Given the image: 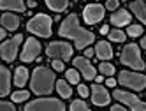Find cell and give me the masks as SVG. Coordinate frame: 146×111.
Returning a JSON list of instances; mask_svg holds the SVG:
<instances>
[{"instance_id":"cell-1","label":"cell","mask_w":146,"mask_h":111,"mask_svg":"<svg viewBox=\"0 0 146 111\" xmlns=\"http://www.w3.org/2000/svg\"><path fill=\"white\" fill-rule=\"evenodd\" d=\"M60 35L74 39L78 49H85L88 44H92L93 41H95V35H93L92 32H88V30H85L79 25L76 14H69L64 19V23L60 25Z\"/></svg>"},{"instance_id":"cell-2","label":"cell","mask_w":146,"mask_h":111,"mask_svg":"<svg viewBox=\"0 0 146 111\" xmlns=\"http://www.w3.org/2000/svg\"><path fill=\"white\" fill-rule=\"evenodd\" d=\"M55 85V74L53 70H49L46 67H37L32 74V90L37 95H46L51 94Z\"/></svg>"},{"instance_id":"cell-3","label":"cell","mask_w":146,"mask_h":111,"mask_svg":"<svg viewBox=\"0 0 146 111\" xmlns=\"http://www.w3.org/2000/svg\"><path fill=\"white\" fill-rule=\"evenodd\" d=\"M120 60H121L123 65H129L132 69H137V70L144 69V62H143V58H141L137 44H127V46H125L123 51H121Z\"/></svg>"},{"instance_id":"cell-4","label":"cell","mask_w":146,"mask_h":111,"mask_svg":"<svg viewBox=\"0 0 146 111\" xmlns=\"http://www.w3.org/2000/svg\"><path fill=\"white\" fill-rule=\"evenodd\" d=\"M27 28L32 34H37L40 37H49L51 35V18L46 14H37L27 23Z\"/></svg>"},{"instance_id":"cell-5","label":"cell","mask_w":146,"mask_h":111,"mask_svg":"<svg viewBox=\"0 0 146 111\" xmlns=\"http://www.w3.org/2000/svg\"><path fill=\"white\" fill-rule=\"evenodd\" d=\"M25 111H65V106L58 99H37L28 102Z\"/></svg>"},{"instance_id":"cell-6","label":"cell","mask_w":146,"mask_h":111,"mask_svg":"<svg viewBox=\"0 0 146 111\" xmlns=\"http://www.w3.org/2000/svg\"><path fill=\"white\" fill-rule=\"evenodd\" d=\"M118 79H120V85L129 86L132 90H137V92L146 86V76L144 74H135V72H129V70H121Z\"/></svg>"},{"instance_id":"cell-7","label":"cell","mask_w":146,"mask_h":111,"mask_svg":"<svg viewBox=\"0 0 146 111\" xmlns=\"http://www.w3.org/2000/svg\"><path fill=\"white\" fill-rule=\"evenodd\" d=\"M113 97L118 99L120 102L127 104L132 111H146V102L139 100L135 95H132V94H129V92H123V90H114V92H113Z\"/></svg>"},{"instance_id":"cell-8","label":"cell","mask_w":146,"mask_h":111,"mask_svg":"<svg viewBox=\"0 0 146 111\" xmlns=\"http://www.w3.org/2000/svg\"><path fill=\"white\" fill-rule=\"evenodd\" d=\"M21 41H23V35L18 34V35H14L13 39H9V41H5L0 46V53H2V58L5 62H13L16 58V53H18V48H19V43Z\"/></svg>"},{"instance_id":"cell-9","label":"cell","mask_w":146,"mask_h":111,"mask_svg":"<svg viewBox=\"0 0 146 111\" xmlns=\"http://www.w3.org/2000/svg\"><path fill=\"white\" fill-rule=\"evenodd\" d=\"M46 53L53 58H58V60H70L72 48L67 43H51L46 49Z\"/></svg>"},{"instance_id":"cell-10","label":"cell","mask_w":146,"mask_h":111,"mask_svg":"<svg viewBox=\"0 0 146 111\" xmlns=\"http://www.w3.org/2000/svg\"><path fill=\"white\" fill-rule=\"evenodd\" d=\"M39 53H40L39 41H35V39L30 37L28 41L25 43V48H23V51H21V60H23V62H34Z\"/></svg>"},{"instance_id":"cell-11","label":"cell","mask_w":146,"mask_h":111,"mask_svg":"<svg viewBox=\"0 0 146 111\" xmlns=\"http://www.w3.org/2000/svg\"><path fill=\"white\" fill-rule=\"evenodd\" d=\"M85 21L88 25H93V23H99L100 19L104 18V7L99 5V4H90L85 7Z\"/></svg>"},{"instance_id":"cell-12","label":"cell","mask_w":146,"mask_h":111,"mask_svg":"<svg viewBox=\"0 0 146 111\" xmlns=\"http://www.w3.org/2000/svg\"><path fill=\"white\" fill-rule=\"evenodd\" d=\"M74 65H76L78 70H81L83 76H85L86 79H95V78H97V76H95V67L88 62V58H85V56L74 58Z\"/></svg>"},{"instance_id":"cell-13","label":"cell","mask_w":146,"mask_h":111,"mask_svg":"<svg viewBox=\"0 0 146 111\" xmlns=\"http://www.w3.org/2000/svg\"><path fill=\"white\" fill-rule=\"evenodd\" d=\"M92 100H93V104H97V106H106L109 102V94H108V90L104 88L102 85H93L92 86Z\"/></svg>"},{"instance_id":"cell-14","label":"cell","mask_w":146,"mask_h":111,"mask_svg":"<svg viewBox=\"0 0 146 111\" xmlns=\"http://www.w3.org/2000/svg\"><path fill=\"white\" fill-rule=\"evenodd\" d=\"M0 95H7L9 94V88H11V72H9L7 67L0 69Z\"/></svg>"},{"instance_id":"cell-15","label":"cell","mask_w":146,"mask_h":111,"mask_svg":"<svg viewBox=\"0 0 146 111\" xmlns=\"http://www.w3.org/2000/svg\"><path fill=\"white\" fill-rule=\"evenodd\" d=\"M111 23L116 25V27H123V25L130 23V14H129V11H127V9H120V11H116V13L111 16Z\"/></svg>"},{"instance_id":"cell-16","label":"cell","mask_w":146,"mask_h":111,"mask_svg":"<svg viewBox=\"0 0 146 111\" xmlns=\"http://www.w3.org/2000/svg\"><path fill=\"white\" fill-rule=\"evenodd\" d=\"M95 55H97V58H100V60H109V58L113 56V49H111L109 43L100 41V43L97 44V48H95Z\"/></svg>"},{"instance_id":"cell-17","label":"cell","mask_w":146,"mask_h":111,"mask_svg":"<svg viewBox=\"0 0 146 111\" xmlns=\"http://www.w3.org/2000/svg\"><path fill=\"white\" fill-rule=\"evenodd\" d=\"M0 7L2 9H11V11H18V13L25 11L23 0H2V2H0Z\"/></svg>"},{"instance_id":"cell-18","label":"cell","mask_w":146,"mask_h":111,"mask_svg":"<svg viewBox=\"0 0 146 111\" xmlns=\"http://www.w3.org/2000/svg\"><path fill=\"white\" fill-rule=\"evenodd\" d=\"M130 9H132V13L146 25V5H144V2H132Z\"/></svg>"},{"instance_id":"cell-19","label":"cell","mask_w":146,"mask_h":111,"mask_svg":"<svg viewBox=\"0 0 146 111\" xmlns=\"http://www.w3.org/2000/svg\"><path fill=\"white\" fill-rule=\"evenodd\" d=\"M2 25H4V28H7V30H16V28L19 27V19H18V16H14V14H4V16H2Z\"/></svg>"},{"instance_id":"cell-20","label":"cell","mask_w":146,"mask_h":111,"mask_svg":"<svg viewBox=\"0 0 146 111\" xmlns=\"http://www.w3.org/2000/svg\"><path fill=\"white\" fill-rule=\"evenodd\" d=\"M27 79H28V70L25 67H18L16 69V74H14V83L18 86H23L27 83Z\"/></svg>"},{"instance_id":"cell-21","label":"cell","mask_w":146,"mask_h":111,"mask_svg":"<svg viewBox=\"0 0 146 111\" xmlns=\"http://www.w3.org/2000/svg\"><path fill=\"white\" fill-rule=\"evenodd\" d=\"M56 90L58 94L64 97V99H69L72 95V90H70V85H67V81H64V79H60V81H56Z\"/></svg>"},{"instance_id":"cell-22","label":"cell","mask_w":146,"mask_h":111,"mask_svg":"<svg viewBox=\"0 0 146 111\" xmlns=\"http://www.w3.org/2000/svg\"><path fill=\"white\" fill-rule=\"evenodd\" d=\"M46 4H48L49 9H53V11L60 13V11H64V9L67 7L69 0H46Z\"/></svg>"},{"instance_id":"cell-23","label":"cell","mask_w":146,"mask_h":111,"mask_svg":"<svg viewBox=\"0 0 146 111\" xmlns=\"http://www.w3.org/2000/svg\"><path fill=\"white\" fill-rule=\"evenodd\" d=\"M109 39L113 43H123L125 41V34L121 30H113V32H109Z\"/></svg>"},{"instance_id":"cell-24","label":"cell","mask_w":146,"mask_h":111,"mask_svg":"<svg viewBox=\"0 0 146 111\" xmlns=\"http://www.w3.org/2000/svg\"><path fill=\"white\" fill-rule=\"evenodd\" d=\"M99 70H100L102 74H106V76H113L114 74V67L111 64H108V62H102L100 67H99Z\"/></svg>"},{"instance_id":"cell-25","label":"cell","mask_w":146,"mask_h":111,"mask_svg":"<svg viewBox=\"0 0 146 111\" xmlns=\"http://www.w3.org/2000/svg\"><path fill=\"white\" fill-rule=\"evenodd\" d=\"M70 111H90V108L83 102V100H74L70 104Z\"/></svg>"},{"instance_id":"cell-26","label":"cell","mask_w":146,"mask_h":111,"mask_svg":"<svg viewBox=\"0 0 146 111\" xmlns=\"http://www.w3.org/2000/svg\"><path fill=\"white\" fill-rule=\"evenodd\" d=\"M25 99H28V92H25V90H19V92L13 94V100H14V102H23Z\"/></svg>"},{"instance_id":"cell-27","label":"cell","mask_w":146,"mask_h":111,"mask_svg":"<svg viewBox=\"0 0 146 111\" xmlns=\"http://www.w3.org/2000/svg\"><path fill=\"white\" fill-rule=\"evenodd\" d=\"M67 81H70L72 85H76V83L79 81V74H78V70H74V69L67 70Z\"/></svg>"},{"instance_id":"cell-28","label":"cell","mask_w":146,"mask_h":111,"mask_svg":"<svg viewBox=\"0 0 146 111\" xmlns=\"http://www.w3.org/2000/svg\"><path fill=\"white\" fill-rule=\"evenodd\" d=\"M141 32H143V28H141L139 25H130V27H129V35H132V37L141 35Z\"/></svg>"},{"instance_id":"cell-29","label":"cell","mask_w":146,"mask_h":111,"mask_svg":"<svg viewBox=\"0 0 146 111\" xmlns=\"http://www.w3.org/2000/svg\"><path fill=\"white\" fill-rule=\"evenodd\" d=\"M51 65H53V69H55V70H64V60H58V58H55Z\"/></svg>"},{"instance_id":"cell-30","label":"cell","mask_w":146,"mask_h":111,"mask_svg":"<svg viewBox=\"0 0 146 111\" xmlns=\"http://www.w3.org/2000/svg\"><path fill=\"white\" fill-rule=\"evenodd\" d=\"M0 111H16V109H14V106L11 102H5L4 100V102L0 104Z\"/></svg>"},{"instance_id":"cell-31","label":"cell","mask_w":146,"mask_h":111,"mask_svg":"<svg viewBox=\"0 0 146 111\" xmlns=\"http://www.w3.org/2000/svg\"><path fill=\"white\" fill-rule=\"evenodd\" d=\"M78 92H79V95H81V97H86V95H88V88H86L85 85H79Z\"/></svg>"},{"instance_id":"cell-32","label":"cell","mask_w":146,"mask_h":111,"mask_svg":"<svg viewBox=\"0 0 146 111\" xmlns=\"http://www.w3.org/2000/svg\"><path fill=\"white\" fill-rule=\"evenodd\" d=\"M108 9H111V11H114V9L118 7V0H108Z\"/></svg>"},{"instance_id":"cell-33","label":"cell","mask_w":146,"mask_h":111,"mask_svg":"<svg viewBox=\"0 0 146 111\" xmlns=\"http://www.w3.org/2000/svg\"><path fill=\"white\" fill-rule=\"evenodd\" d=\"M111 111H127V109L121 108V106H113V108H111Z\"/></svg>"},{"instance_id":"cell-34","label":"cell","mask_w":146,"mask_h":111,"mask_svg":"<svg viewBox=\"0 0 146 111\" xmlns=\"http://www.w3.org/2000/svg\"><path fill=\"white\" fill-rule=\"evenodd\" d=\"M106 85H109V86H116V81H114V79H113V78H109Z\"/></svg>"},{"instance_id":"cell-35","label":"cell","mask_w":146,"mask_h":111,"mask_svg":"<svg viewBox=\"0 0 146 111\" xmlns=\"http://www.w3.org/2000/svg\"><path fill=\"white\" fill-rule=\"evenodd\" d=\"M93 53H95V51H93V49H86V51H85V56H93Z\"/></svg>"},{"instance_id":"cell-36","label":"cell","mask_w":146,"mask_h":111,"mask_svg":"<svg viewBox=\"0 0 146 111\" xmlns=\"http://www.w3.org/2000/svg\"><path fill=\"white\" fill-rule=\"evenodd\" d=\"M100 34H109V27H102L100 28Z\"/></svg>"},{"instance_id":"cell-37","label":"cell","mask_w":146,"mask_h":111,"mask_svg":"<svg viewBox=\"0 0 146 111\" xmlns=\"http://www.w3.org/2000/svg\"><path fill=\"white\" fill-rule=\"evenodd\" d=\"M141 48H146V35L143 37V41H141Z\"/></svg>"},{"instance_id":"cell-38","label":"cell","mask_w":146,"mask_h":111,"mask_svg":"<svg viewBox=\"0 0 146 111\" xmlns=\"http://www.w3.org/2000/svg\"><path fill=\"white\" fill-rule=\"evenodd\" d=\"M5 30H7V28H2V30H0V37H2V39L5 37Z\"/></svg>"},{"instance_id":"cell-39","label":"cell","mask_w":146,"mask_h":111,"mask_svg":"<svg viewBox=\"0 0 146 111\" xmlns=\"http://www.w3.org/2000/svg\"><path fill=\"white\" fill-rule=\"evenodd\" d=\"M28 5L30 7H35V0H28Z\"/></svg>"}]
</instances>
